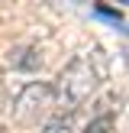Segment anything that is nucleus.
I'll list each match as a JSON object with an SVG mask.
<instances>
[{
	"label": "nucleus",
	"instance_id": "f257e3e1",
	"mask_svg": "<svg viewBox=\"0 0 129 133\" xmlns=\"http://www.w3.org/2000/svg\"><path fill=\"white\" fill-rule=\"evenodd\" d=\"M103 75H107V65L100 62V55H77L74 62L68 65V68L58 75V84H52L55 88V97H61L64 104H71V107H77V104H84L90 94L97 91V84L103 81Z\"/></svg>",
	"mask_w": 129,
	"mask_h": 133
},
{
	"label": "nucleus",
	"instance_id": "f03ea898",
	"mask_svg": "<svg viewBox=\"0 0 129 133\" xmlns=\"http://www.w3.org/2000/svg\"><path fill=\"white\" fill-rule=\"evenodd\" d=\"M52 101H55V88L49 81H32V84H26L16 94L13 110H16L19 120H36L45 107H52Z\"/></svg>",
	"mask_w": 129,
	"mask_h": 133
},
{
	"label": "nucleus",
	"instance_id": "7ed1b4c3",
	"mask_svg": "<svg viewBox=\"0 0 129 133\" xmlns=\"http://www.w3.org/2000/svg\"><path fill=\"white\" fill-rule=\"evenodd\" d=\"M10 65L36 71V68H42V58L36 55V49H10Z\"/></svg>",
	"mask_w": 129,
	"mask_h": 133
},
{
	"label": "nucleus",
	"instance_id": "20e7f679",
	"mask_svg": "<svg viewBox=\"0 0 129 133\" xmlns=\"http://www.w3.org/2000/svg\"><path fill=\"white\" fill-rule=\"evenodd\" d=\"M42 133H74V114H64V110H58V114H52L49 120H45Z\"/></svg>",
	"mask_w": 129,
	"mask_h": 133
},
{
	"label": "nucleus",
	"instance_id": "39448f33",
	"mask_svg": "<svg viewBox=\"0 0 129 133\" xmlns=\"http://www.w3.org/2000/svg\"><path fill=\"white\" fill-rule=\"evenodd\" d=\"M110 127H113V114H100L97 120H90L87 127H84V133H107Z\"/></svg>",
	"mask_w": 129,
	"mask_h": 133
},
{
	"label": "nucleus",
	"instance_id": "423d86ee",
	"mask_svg": "<svg viewBox=\"0 0 129 133\" xmlns=\"http://www.w3.org/2000/svg\"><path fill=\"white\" fill-rule=\"evenodd\" d=\"M0 133H3V130H0Z\"/></svg>",
	"mask_w": 129,
	"mask_h": 133
}]
</instances>
